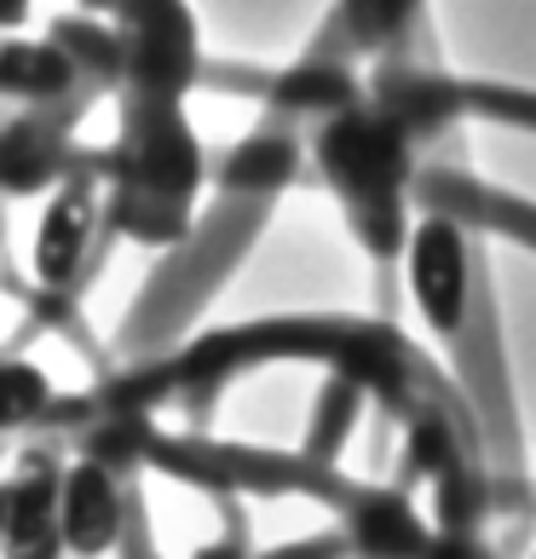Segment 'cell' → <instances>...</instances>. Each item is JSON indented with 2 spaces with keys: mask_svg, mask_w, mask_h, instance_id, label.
I'll use <instances>...</instances> for the list:
<instances>
[{
  "mask_svg": "<svg viewBox=\"0 0 536 559\" xmlns=\"http://www.w3.org/2000/svg\"><path fill=\"white\" fill-rule=\"evenodd\" d=\"M404 288H409V300H416V312L432 335H456L467 323V300H473V265H467L462 225H450L444 214H427L409 225Z\"/></svg>",
  "mask_w": 536,
  "mask_h": 559,
  "instance_id": "1",
  "label": "cell"
},
{
  "mask_svg": "<svg viewBox=\"0 0 536 559\" xmlns=\"http://www.w3.org/2000/svg\"><path fill=\"white\" fill-rule=\"evenodd\" d=\"M329 179L353 202L364 197H393L404 179V133L386 116H341L318 144Z\"/></svg>",
  "mask_w": 536,
  "mask_h": 559,
  "instance_id": "2",
  "label": "cell"
},
{
  "mask_svg": "<svg viewBox=\"0 0 536 559\" xmlns=\"http://www.w3.org/2000/svg\"><path fill=\"white\" fill-rule=\"evenodd\" d=\"M121 531V490L98 462H75L58 479V543L75 559H98Z\"/></svg>",
  "mask_w": 536,
  "mask_h": 559,
  "instance_id": "3",
  "label": "cell"
},
{
  "mask_svg": "<svg viewBox=\"0 0 536 559\" xmlns=\"http://www.w3.org/2000/svg\"><path fill=\"white\" fill-rule=\"evenodd\" d=\"M93 214H98V197L87 179H70L58 185L47 214L35 225V277L40 283H70L81 254H87V237H93Z\"/></svg>",
  "mask_w": 536,
  "mask_h": 559,
  "instance_id": "4",
  "label": "cell"
},
{
  "mask_svg": "<svg viewBox=\"0 0 536 559\" xmlns=\"http://www.w3.org/2000/svg\"><path fill=\"white\" fill-rule=\"evenodd\" d=\"M58 479L35 473L7 490V520H0V559H58Z\"/></svg>",
  "mask_w": 536,
  "mask_h": 559,
  "instance_id": "5",
  "label": "cell"
},
{
  "mask_svg": "<svg viewBox=\"0 0 536 559\" xmlns=\"http://www.w3.org/2000/svg\"><path fill=\"white\" fill-rule=\"evenodd\" d=\"M81 7H93V12H105V7H116V0H81Z\"/></svg>",
  "mask_w": 536,
  "mask_h": 559,
  "instance_id": "6",
  "label": "cell"
},
{
  "mask_svg": "<svg viewBox=\"0 0 536 559\" xmlns=\"http://www.w3.org/2000/svg\"><path fill=\"white\" fill-rule=\"evenodd\" d=\"M0 520H7V490H0Z\"/></svg>",
  "mask_w": 536,
  "mask_h": 559,
  "instance_id": "7",
  "label": "cell"
},
{
  "mask_svg": "<svg viewBox=\"0 0 536 559\" xmlns=\"http://www.w3.org/2000/svg\"><path fill=\"white\" fill-rule=\"evenodd\" d=\"M531 559H536V554H531Z\"/></svg>",
  "mask_w": 536,
  "mask_h": 559,
  "instance_id": "8",
  "label": "cell"
}]
</instances>
